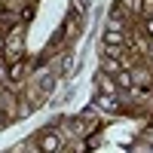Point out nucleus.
<instances>
[{
	"instance_id": "obj_12",
	"label": "nucleus",
	"mask_w": 153,
	"mask_h": 153,
	"mask_svg": "<svg viewBox=\"0 0 153 153\" xmlns=\"http://www.w3.org/2000/svg\"><path fill=\"white\" fill-rule=\"evenodd\" d=\"M144 28H147V34H153V19H147V22H144Z\"/></svg>"
},
{
	"instance_id": "obj_4",
	"label": "nucleus",
	"mask_w": 153,
	"mask_h": 153,
	"mask_svg": "<svg viewBox=\"0 0 153 153\" xmlns=\"http://www.w3.org/2000/svg\"><path fill=\"white\" fill-rule=\"evenodd\" d=\"M104 55H107V58L123 55V46H120V43H107V46H104Z\"/></svg>"
},
{
	"instance_id": "obj_9",
	"label": "nucleus",
	"mask_w": 153,
	"mask_h": 153,
	"mask_svg": "<svg viewBox=\"0 0 153 153\" xmlns=\"http://www.w3.org/2000/svg\"><path fill=\"white\" fill-rule=\"evenodd\" d=\"M120 71V61L117 58H104V74H117Z\"/></svg>"
},
{
	"instance_id": "obj_2",
	"label": "nucleus",
	"mask_w": 153,
	"mask_h": 153,
	"mask_svg": "<svg viewBox=\"0 0 153 153\" xmlns=\"http://www.w3.org/2000/svg\"><path fill=\"white\" fill-rule=\"evenodd\" d=\"M95 107H98V110H117L120 104H117V98H113V95H101V98H95Z\"/></svg>"
},
{
	"instance_id": "obj_6",
	"label": "nucleus",
	"mask_w": 153,
	"mask_h": 153,
	"mask_svg": "<svg viewBox=\"0 0 153 153\" xmlns=\"http://www.w3.org/2000/svg\"><path fill=\"white\" fill-rule=\"evenodd\" d=\"M19 49H22V43H19V31L9 37V55H19Z\"/></svg>"
},
{
	"instance_id": "obj_11",
	"label": "nucleus",
	"mask_w": 153,
	"mask_h": 153,
	"mask_svg": "<svg viewBox=\"0 0 153 153\" xmlns=\"http://www.w3.org/2000/svg\"><path fill=\"white\" fill-rule=\"evenodd\" d=\"M65 74H68V76L76 74V61H74V58H65Z\"/></svg>"
},
{
	"instance_id": "obj_1",
	"label": "nucleus",
	"mask_w": 153,
	"mask_h": 153,
	"mask_svg": "<svg viewBox=\"0 0 153 153\" xmlns=\"http://www.w3.org/2000/svg\"><path fill=\"white\" fill-rule=\"evenodd\" d=\"M40 147H43V150H61L65 144H61V135H58V132L49 129V132L40 135Z\"/></svg>"
},
{
	"instance_id": "obj_14",
	"label": "nucleus",
	"mask_w": 153,
	"mask_h": 153,
	"mask_svg": "<svg viewBox=\"0 0 153 153\" xmlns=\"http://www.w3.org/2000/svg\"><path fill=\"white\" fill-rule=\"evenodd\" d=\"M3 46H6V43H3V37H0V52H3Z\"/></svg>"
},
{
	"instance_id": "obj_5",
	"label": "nucleus",
	"mask_w": 153,
	"mask_h": 153,
	"mask_svg": "<svg viewBox=\"0 0 153 153\" xmlns=\"http://www.w3.org/2000/svg\"><path fill=\"white\" fill-rule=\"evenodd\" d=\"M117 83H120L123 89H132V76H129V74H126V71L120 68V71H117Z\"/></svg>"
},
{
	"instance_id": "obj_3",
	"label": "nucleus",
	"mask_w": 153,
	"mask_h": 153,
	"mask_svg": "<svg viewBox=\"0 0 153 153\" xmlns=\"http://www.w3.org/2000/svg\"><path fill=\"white\" fill-rule=\"evenodd\" d=\"M95 83H98L101 89H104V95H117V86H113V83L107 80V76H104V74H101V76H95Z\"/></svg>"
},
{
	"instance_id": "obj_13",
	"label": "nucleus",
	"mask_w": 153,
	"mask_h": 153,
	"mask_svg": "<svg viewBox=\"0 0 153 153\" xmlns=\"http://www.w3.org/2000/svg\"><path fill=\"white\" fill-rule=\"evenodd\" d=\"M6 76V65H3V58H0V80Z\"/></svg>"
},
{
	"instance_id": "obj_8",
	"label": "nucleus",
	"mask_w": 153,
	"mask_h": 153,
	"mask_svg": "<svg viewBox=\"0 0 153 153\" xmlns=\"http://www.w3.org/2000/svg\"><path fill=\"white\" fill-rule=\"evenodd\" d=\"M104 43H120V46H123V34H120V31H107V34H104Z\"/></svg>"
},
{
	"instance_id": "obj_7",
	"label": "nucleus",
	"mask_w": 153,
	"mask_h": 153,
	"mask_svg": "<svg viewBox=\"0 0 153 153\" xmlns=\"http://www.w3.org/2000/svg\"><path fill=\"white\" fill-rule=\"evenodd\" d=\"M52 86H55V80H52L49 74H43V76H40V92H49Z\"/></svg>"
},
{
	"instance_id": "obj_10",
	"label": "nucleus",
	"mask_w": 153,
	"mask_h": 153,
	"mask_svg": "<svg viewBox=\"0 0 153 153\" xmlns=\"http://www.w3.org/2000/svg\"><path fill=\"white\" fill-rule=\"evenodd\" d=\"M22 74H25V65H22V61H16L12 71H9V76H12V80H22Z\"/></svg>"
}]
</instances>
